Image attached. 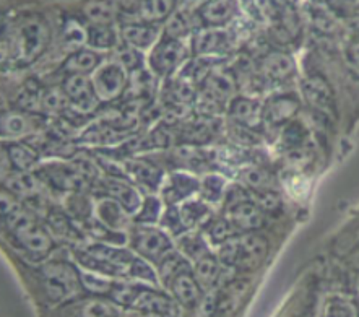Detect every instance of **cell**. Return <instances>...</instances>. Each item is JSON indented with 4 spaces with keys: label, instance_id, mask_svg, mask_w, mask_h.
<instances>
[{
    "label": "cell",
    "instance_id": "cell-33",
    "mask_svg": "<svg viewBox=\"0 0 359 317\" xmlns=\"http://www.w3.org/2000/svg\"><path fill=\"white\" fill-rule=\"evenodd\" d=\"M60 38H62L65 48L74 53V50L80 49L85 43H88V28H85L83 25L80 23V20L69 17L64 20Z\"/></svg>",
    "mask_w": 359,
    "mask_h": 317
},
{
    "label": "cell",
    "instance_id": "cell-7",
    "mask_svg": "<svg viewBox=\"0 0 359 317\" xmlns=\"http://www.w3.org/2000/svg\"><path fill=\"white\" fill-rule=\"evenodd\" d=\"M187 58V49L181 39L163 36V39L151 50L150 69L156 76H169L181 67Z\"/></svg>",
    "mask_w": 359,
    "mask_h": 317
},
{
    "label": "cell",
    "instance_id": "cell-59",
    "mask_svg": "<svg viewBox=\"0 0 359 317\" xmlns=\"http://www.w3.org/2000/svg\"><path fill=\"white\" fill-rule=\"evenodd\" d=\"M343 2H350V4H356L359 0H343Z\"/></svg>",
    "mask_w": 359,
    "mask_h": 317
},
{
    "label": "cell",
    "instance_id": "cell-49",
    "mask_svg": "<svg viewBox=\"0 0 359 317\" xmlns=\"http://www.w3.org/2000/svg\"><path fill=\"white\" fill-rule=\"evenodd\" d=\"M160 222L163 224V228L166 229L169 234H172V236H181V234H187L189 231V228L186 227V223H184V220L181 217V210H179V207H176V203L168 207V210L164 212Z\"/></svg>",
    "mask_w": 359,
    "mask_h": 317
},
{
    "label": "cell",
    "instance_id": "cell-41",
    "mask_svg": "<svg viewBox=\"0 0 359 317\" xmlns=\"http://www.w3.org/2000/svg\"><path fill=\"white\" fill-rule=\"evenodd\" d=\"M43 95H44V88H41L34 80H32L23 86L22 91H20L17 103L23 111L27 112L43 111Z\"/></svg>",
    "mask_w": 359,
    "mask_h": 317
},
{
    "label": "cell",
    "instance_id": "cell-25",
    "mask_svg": "<svg viewBox=\"0 0 359 317\" xmlns=\"http://www.w3.org/2000/svg\"><path fill=\"white\" fill-rule=\"evenodd\" d=\"M93 213L102 224H106L111 229H116V231H121V229L126 228L127 215H129L119 202L109 196L98 198Z\"/></svg>",
    "mask_w": 359,
    "mask_h": 317
},
{
    "label": "cell",
    "instance_id": "cell-32",
    "mask_svg": "<svg viewBox=\"0 0 359 317\" xmlns=\"http://www.w3.org/2000/svg\"><path fill=\"white\" fill-rule=\"evenodd\" d=\"M116 15V2L112 0H90L83 5V17L90 25H112Z\"/></svg>",
    "mask_w": 359,
    "mask_h": 317
},
{
    "label": "cell",
    "instance_id": "cell-44",
    "mask_svg": "<svg viewBox=\"0 0 359 317\" xmlns=\"http://www.w3.org/2000/svg\"><path fill=\"white\" fill-rule=\"evenodd\" d=\"M67 213L70 215L74 220H79V222L85 223L91 218V203L88 198L83 196V192H70L69 198H67Z\"/></svg>",
    "mask_w": 359,
    "mask_h": 317
},
{
    "label": "cell",
    "instance_id": "cell-23",
    "mask_svg": "<svg viewBox=\"0 0 359 317\" xmlns=\"http://www.w3.org/2000/svg\"><path fill=\"white\" fill-rule=\"evenodd\" d=\"M126 176L132 182H137L148 191L155 192L163 184V171L158 166H153L143 160H129L124 165Z\"/></svg>",
    "mask_w": 359,
    "mask_h": 317
},
{
    "label": "cell",
    "instance_id": "cell-2",
    "mask_svg": "<svg viewBox=\"0 0 359 317\" xmlns=\"http://www.w3.org/2000/svg\"><path fill=\"white\" fill-rule=\"evenodd\" d=\"M2 220L18 248H22L32 259H44L54 249L53 234L36 223L23 207H18Z\"/></svg>",
    "mask_w": 359,
    "mask_h": 317
},
{
    "label": "cell",
    "instance_id": "cell-54",
    "mask_svg": "<svg viewBox=\"0 0 359 317\" xmlns=\"http://www.w3.org/2000/svg\"><path fill=\"white\" fill-rule=\"evenodd\" d=\"M327 316H356V306L345 298L335 296L330 298L325 304Z\"/></svg>",
    "mask_w": 359,
    "mask_h": 317
},
{
    "label": "cell",
    "instance_id": "cell-42",
    "mask_svg": "<svg viewBox=\"0 0 359 317\" xmlns=\"http://www.w3.org/2000/svg\"><path fill=\"white\" fill-rule=\"evenodd\" d=\"M145 286L138 283H114L107 298H109L112 303L121 306V308H132L133 303H135L138 298V295H140V291L145 288Z\"/></svg>",
    "mask_w": 359,
    "mask_h": 317
},
{
    "label": "cell",
    "instance_id": "cell-30",
    "mask_svg": "<svg viewBox=\"0 0 359 317\" xmlns=\"http://www.w3.org/2000/svg\"><path fill=\"white\" fill-rule=\"evenodd\" d=\"M5 189L17 197H33L39 192V179L29 171H15L4 179Z\"/></svg>",
    "mask_w": 359,
    "mask_h": 317
},
{
    "label": "cell",
    "instance_id": "cell-28",
    "mask_svg": "<svg viewBox=\"0 0 359 317\" xmlns=\"http://www.w3.org/2000/svg\"><path fill=\"white\" fill-rule=\"evenodd\" d=\"M200 88H202L203 95H207L208 98H212L213 101L222 104L224 101L229 100V96L234 90V83L228 75L213 69L212 74H210L207 79H205L203 83L200 85Z\"/></svg>",
    "mask_w": 359,
    "mask_h": 317
},
{
    "label": "cell",
    "instance_id": "cell-13",
    "mask_svg": "<svg viewBox=\"0 0 359 317\" xmlns=\"http://www.w3.org/2000/svg\"><path fill=\"white\" fill-rule=\"evenodd\" d=\"M228 112L236 124L254 132L260 130L265 124L264 104L259 103L257 100L239 96V98H234L231 101Z\"/></svg>",
    "mask_w": 359,
    "mask_h": 317
},
{
    "label": "cell",
    "instance_id": "cell-14",
    "mask_svg": "<svg viewBox=\"0 0 359 317\" xmlns=\"http://www.w3.org/2000/svg\"><path fill=\"white\" fill-rule=\"evenodd\" d=\"M299 111V100L294 95H275L264 104L265 124L280 127L288 122Z\"/></svg>",
    "mask_w": 359,
    "mask_h": 317
},
{
    "label": "cell",
    "instance_id": "cell-45",
    "mask_svg": "<svg viewBox=\"0 0 359 317\" xmlns=\"http://www.w3.org/2000/svg\"><path fill=\"white\" fill-rule=\"evenodd\" d=\"M161 207L163 203L155 196H147L143 198L140 210L135 213V222L140 224H153L161 220Z\"/></svg>",
    "mask_w": 359,
    "mask_h": 317
},
{
    "label": "cell",
    "instance_id": "cell-15",
    "mask_svg": "<svg viewBox=\"0 0 359 317\" xmlns=\"http://www.w3.org/2000/svg\"><path fill=\"white\" fill-rule=\"evenodd\" d=\"M198 20L207 27H219L229 25L238 15V4L236 0H207L200 5Z\"/></svg>",
    "mask_w": 359,
    "mask_h": 317
},
{
    "label": "cell",
    "instance_id": "cell-16",
    "mask_svg": "<svg viewBox=\"0 0 359 317\" xmlns=\"http://www.w3.org/2000/svg\"><path fill=\"white\" fill-rule=\"evenodd\" d=\"M156 88V76L153 72L138 69L130 72L129 81H127V88L124 91V100L127 103L138 104L147 103L151 100L153 93Z\"/></svg>",
    "mask_w": 359,
    "mask_h": 317
},
{
    "label": "cell",
    "instance_id": "cell-29",
    "mask_svg": "<svg viewBox=\"0 0 359 317\" xmlns=\"http://www.w3.org/2000/svg\"><path fill=\"white\" fill-rule=\"evenodd\" d=\"M192 274L203 291H210L219 278V262L212 254H205L196 260Z\"/></svg>",
    "mask_w": 359,
    "mask_h": 317
},
{
    "label": "cell",
    "instance_id": "cell-34",
    "mask_svg": "<svg viewBox=\"0 0 359 317\" xmlns=\"http://www.w3.org/2000/svg\"><path fill=\"white\" fill-rule=\"evenodd\" d=\"M80 278L83 288L95 296H109L112 286L116 283L109 278V275L95 272V270L85 267L80 269Z\"/></svg>",
    "mask_w": 359,
    "mask_h": 317
},
{
    "label": "cell",
    "instance_id": "cell-55",
    "mask_svg": "<svg viewBox=\"0 0 359 317\" xmlns=\"http://www.w3.org/2000/svg\"><path fill=\"white\" fill-rule=\"evenodd\" d=\"M182 248L186 250L187 257H191L194 260H197L202 257V255L208 254V249L205 246V243L202 241L200 236H186L182 239Z\"/></svg>",
    "mask_w": 359,
    "mask_h": 317
},
{
    "label": "cell",
    "instance_id": "cell-8",
    "mask_svg": "<svg viewBox=\"0 0 359 317\" xmlns=\"http://www.w3.org/2000/svg\"><path fill=\"white\" fill-rule=\"evenodd\" d=\"M62 90L70 100V104L83 114L93 112L100 103L93 81L86 75H67L62 81Z\"/></svg>",
    "mask_w": 359,
    "mask_h": 317
},
{
    "label": "cell",
    "instance_id": "cell-24",
    "mask_svg": "<svg viewBox=\"0 0 359 317\" xmlns=\"http://www.w3.org/2000/svg\"><path fill=\"white\" fill-rule=\"evenodd\" d=\"M260 69L262 75H264L266 80L285 81L294 75L296 65L294 60L291 59V55L273 50V53L264 55V59H262L260 62Z\"/></svg>",
    "mask_w": 359,
    "mask_h": 317
},
{
    "label": "cell",
    "instance_id": "cell-26",
    "mask_svg": "<svg viewBox=\"0 0 359 317\" xmlns=\"http://www.w3.org/2000/svg\"><path fill=\"white\" fill-rule=\"evenodd\" d=\"M4 150L15 171H32L39 163L41 153L29 143H5Z\"/></svg>",
    "mask_w": 359,
    "mask_h": 317
},
{
    "label": "cell",
    "instance_id": "cell-56",
    "mask_svg": "<svg viewBox=\"0 0 359 317\" xmlns=\"http://www.w3.org/2000/svg\"><path fill=\"white\" fill-rule=\"evenodd\" d=\"M257 203L264 212H275L281 207V201L278 192H275L273 189H266V191L257 192Z\"/></svg>",
    "mask_w": 359,
    "mask_h": 317
},
{
    "label": "cell",
    "instance_id": "cell-4",
    "mask_svg": "<svg viewBox=\"0 0 359 317\" xmlns=\"http://www.w3.org/2000/svg\"><path fill=\"white\" fill-rule=\"evenodd\" d=\"M41 278H43L46 296L55 304L79 298L85 290L80 278V270L65 260L46 264L41 269Z\"/></svg>",
    "mask_w": 359,
    "mask_h": 317
},
{
    "label": "cell",
    "instance_id": "cell-48",
    "mask_svg": "<svg viewBox=\"0 0 359 317\" xmlns=\"http://www.w3.org/2000/svg\"><path fill=\"white\" fill-rule=\"evenodd\" d=\"M181 210V217L184 220V223H186V227L191 229L196 227L198 222H202L205 217H208V207L205 205L203 202H198V201H184L182 207L179 208Z\"/></svg>",
    "mask_w": 359,
    "mask_h": 317
},
{
    "label": "cell",
    "instance_id": "cell-31",
    "mask_svg": "<svg viewBox=\"0 0 359 317\" xmlns=\"http://www.w3.org/2000/svg\"><path fill=\"white\" fill-rule=\"evenodd\" d=\"M176 0H142L140 20L147 23L158 25L171 17L176 12Z\"/></svg>",
    "mask_w": 359,
    "mask_h": 317
},
{
    "label": "cell",
    "instance_id": "cell-21",
    "mask_svg": "<svg viewBox=\"0 0 359 317\" xmlns=\"http://www.w3.org/2000/svg\"><path fill=\"white\" fill-rule=\"evenodd\" d=\"M160 34L158 25L147 22H130L124 23L121 28V36L124 44H129L138 50L150 49Z\"/></svg>",
    "mask_w": 359,
    "mask_h": 317
},
{
    "label": "cell",
    "instance_id": "cell-20",
    "mask_svg": "<svg viewBox=\"0 0 359 317\" xmlns=\"http://www.w3.org/2000/svg\"><path fill=\"white\" fill-rule=\"evenodd\" d=\"M241 236V262L239 269H257L269 254V243L264 236L254 231L239 234Z\"/></svg>",
    "mask_w": 359,
    "mask_h": 317
},
{
    "label": "cell",
    "instance_id": "cell-58",
    "mask_svg": "<svg viewBox=\"0 0 359 317\" xmlns=\"http://www.w3.org/2000/svg\"><path fill=\"white\" fill-rule=\"evenodd\" d=\"M346 58L359 70V38L353 39L346 48Z\"/></svg>",
    "mask_w": 359,
    "mask_h": 317
},
{
    "label": "cell",
    "instance_id": "cell-17",
    "mask_svg": "<svg viewBox=\"0 0 359 317\" xmlns=\"http://www.w3.org/2000/svg\"><path fill=\"white\" fill-rule=\"evenodd\" d=\"M301 90L304 100L316 111H330L333 107V91L325 79L319 75L306 76L301 81Z\"/></svg>",
    "mask_w": 359,
    "mask_h": 317
},
{
    "label": "cell",
    "instance_id": "cell-35",
    "mask_svg": "<svg viewBox=\"0 0 359 317\" xmlns=\"http://www.w3.org/2000/svg\"><path fill=\"white\" fill-rule=\"evenodd\" d=\"M158 267H160L161 282L168 286L171 285L172 280L179 277V275H182L186 272H192L191 264L187 262L184 255L177 254V252L169 254L168 257L164 259L160 265H158Z\"/></svg>",
    "mask_w": 359,
    "mask_h": 317
},
{
    "label": "cell",
    "instance_id": "cell-1",
    "mask_svg": "<svg viewBox=\"0 0 359 317\" xmlns=\"http://www.w3.org/2000/svg\"><path fill=\"white\" fill-rule=\"evenodd\" d=\"M2 53L13 67H28L50 43V28L41 17H27L10 32H2Z\"/></svg>",
    "mask_w": 359,
    "mask_h": 317
},
{
    "label": "cell",
    "instance_id": "cell-43",
    "mask_svg": "<svg viewBox=\"0 0 359 317\" xmlns=\"http://www.w3.org/2000/svg\"><path fill=\"white\" fill-rule=\"evenodd\" d=\"M127 275H129L130 278L137 280L138 283H145L147 286H153V288H156L161 280L156 275L155 270H153L151 265L147 262V259L143 257H133L129 267V274Z\"/></svg>",
    "mask_w": 359,
    "mask_h": 317
},
{
    "label": "cell",
    "instance_id": "cell-57",
    "mask_svg": "<svg viewBox=\"0 0 359 317\" xmlns=\"http://www.w3.org/2000/svg\"><path fill=\"white\" fill-rule=\"evenodd\" d=\"M0 198H2V218H5L7 215H10L13 210H17L20 207L18 197L15 196L13 192H10L8 189H2V196H0Z\"/></svg>",
    "mask_w": 359,
    "mask_h": 317
},
{
    "label": "cell",
    "instance_id": "cell-11",
    "mask_svg": "<svg viewBox=\"0 0 359 317\" xmlns=\"http://www.w3.org/2000/svg\"><path fill=\"white\" fill-rule=\"evenodd\" d=\"M41 177L46 179L50 186L65 192H80L88 179L79 170L75 163L72 165H48L39 171Z\"/></svg>",
    "mask_w": 359,
    "mask_h": 317
},
{
    "label": "cell",
    "instance_id": "cell-18",
    "mask_svg": "<svg viewBox=\"0 0 359 317\" xmlns=\"http://www.w3.org/2000/svg\"><path fill=\"white\" fill-rule=\"evenodd\" d=\"M106 196H109L121 203L122 207L126 208V212L129 215H135L138 210H140L143 198L140 197V192L133 187V184H130L126 179H117V177H107L104 182Z\"/></svg>",
    "mask_w": 359,
    "mask_h": 317
},
{
    "label": "cell",
    "instance_id": "cell-19",
    "mask_svg": "<svg viewBox=\"0 0 359 317\" xmlns=\"http://www.w3.org/2000/svg\"><path fill=\"white\" fill-rule=\"evenodd\" d=\"M200 186L202 182L187 173H172L169 181L164 184L163 197L169 205H174V203L191 198L194 194L200 191Z\"/></svg>",
    "mask_w": 359,
    "mask_h": 317
},
{
    "label": "cell",
    "instance_id": "cell-22",
    "mask_svg": "<svg viewBox=\"0 0 359 317\" xmlns=\"http://www.w3.org/2000/svg\"><path fill=\"white\" fill-rule=\"evenodd\" d=\"M174 299L177 301L182 308L186 309H196L197 306L202 303V286L194 277L192 272H186L179 275L172 280V283L169 285Z\"/></svg>",
    "mask_w": 359,
    "mask_h": 317
},
{
    "label": "cell",
    "instance_id": "cell-5",
    "mask_svg": "<svg viewBox=\"0 0 359 317\" xmlns=\"http://www.w3.org/2000/svg\"><path fill=\"white\" fill-rule=\"evenodd\" d=\"M132 248L140 257L160 265L169 254L174 252V244L166 231L140 224L132 234Z\"/></svg>",
    "mask_w": 359,
    "mask_h": 317
},
{
    "label": "cell",
    "instance_id": "cell-27",
    "mask_svg": "<svg viewBox=\"0 0 359 317\" xmlns=\"http://www.w3.org/2000/svg\"><path fill=\"white\" fill-rule=\"evenodd\" d=\"M101 58L95 50L76 49L65 59L62 70L67 75H88L100 67Z\"/></svg>",
    "mask_w": 359,
    "mask_h": 317
},
{
    "label": "cell",
    "instance_id": "cell-38",
    "mask_svg": "<svg viewBox=\"0 0 359 317\" xmlns=\"http://www.w3.org/2000/svg\"><path fill=\"white\" fill-rule=\"evenodd\" d=\"M194 20L186 10H177L171 17L166 20V28H164V36L174 39H182L192 33Z\"/></svg>",
    "mask_w": 359,
    "mask_h": 317
},
{
    "label": "cell",
    "instance_id": "cell-47",
    "mask_svg": "<svg viewBox=\"0 0 359 317\" xmlns=\"http://www.w3.org/2000/svg\"><path fill=\"white\" fill-rule=\"evenodd\" d=\"M207 234L210 238V243L215 244V246H219V244H223L226 239H229L233 234H236V229L233 224L229 223V220L224 217V218L215 220V222L210 220L207 227Z\"/></svg>",
    "mask_w": 359,
    "mask_h": 317
},
{
    "label": "cell",
    "instance_id": "cell-46",
    "mask_svg": "<svg viewBox=\"0 0 359 317\" xmlns=\"http://www.w3.org/2000/svg\"><path fill=\"white\" fill-rule=\"evenodd\" d=\"M70 100L67 98L65 91L60 88H53V90H44L43 95V111L44 112H57V114H62V112L70 107Z\"/></svg>",
    "mask_w": 359,
    "mask_h": 317
},
{
    "label": "cell",
    "instance_id": "cell-40",
    "mask_svg": "<svg viewBox=\"0 0 359 317\" xmlns=\"http://www.w3.org/2000/svg\"><path fill=\"white\" fill-rule=\"evenodd\" d=\"M29 124L27 114L17 111H7L2 114V135L7 137V139H12V137H20L25 135L29 130Z\"/></svg>",
    "mask_w": 359,
    "mask_h": 317
},
{
    "label": "cell",
    "instance_id": "cell-9",
    "mask_svg": "<svg viewBox=\"0 0 359 317\" xmlns=\"http://www.w3.org/2000/svg\"><path fill=\"white\" fill-rule=\"evenodd\" d=\"M229 223L233 224L236 231L250 233L257 231L264 227V210L252 198H244L226 207V215Z\"/></svg>",
    "mask_w": 359,
    "mask_h": 317
},
{
    "label": "cell",
    "instance_id": "cell-51",
    "mask_svg": "<svg viewBox=\"0 0 359 317\" xmlns=\"http://www.w3.org/2000/svg\"><path fill=\"white\" fill-rule=\"evenodd\" d=\"M117 62L124 65L127 72H133L143 67V58L140 50L132 48L129 44H126L124 48L117 50Z\"/></svg>",
    "mask_w": 359,
    "mask_h": 317
},
{
    "label": "cell",
    "instance_id": "cell-10",
    "mask_svg": "<svg viewBox=\"0 0 359 317\" xmlns=\"http://www.w3.org/2000/svg\"><path fill=\"white\" fill-rule=\"evenodd\" d=\"M231 48V36L219 27L200 25L192 36V50L197 55H217Z\"/></svg>",
    "mask_w": 359,
    "mask_h": 317
},
{
    "label": "cell",
    "instance_id": "cell-37",
    "mask_svg": "<svg viewBox=\"0 0 359 317\" xmlns=\"http://www.w3.org/2000/svg\"><path fill=\"white\" fill-rule=\"evenodd\" d=\"M86 44L93 49H112L117 44L116 28L112 25H91Z\"/></svg>",
    "mask_w": 359,
    "mask_h": 317
},
{
    "label": "cell",
    "instance_id": "cell-39",
    "mask_svg": "<svg viewBox=\"0 0 359 317\" xmlns=\"http://www.w3.org/2000/svg\"><path fill=\"white\" fill-rule=\"evenodd\" d=\"M238 176L241 181H243L244 186L252 189L254 192H262V191H266V189H271V176L269 171L264 170V168H259V166L241 168Z\"/></svg>",
    "mask_w": 359,
    "mask_h": 317
},
{
    "label": "cell",
    "instance_id": "cell-50",
    "mask_svg": "<svg viewBox=\"0 0 359 317\" xmlns=\"http://www.w3.org/2000/svg\"><path fill=\"white\" fill-rule=\"evenodd\" d=\"M224 181H226V179L219 175L205 176L202 186H200L203 198H207L210 202H218L219 198L224 197V186H226Z\"/></svg>",
    "mask_w": 359,
    "mask_h": 317
},
{
    "label": "cell",
    "instance_id": "cell-53",
    "mask_svg": "<svg viewBox=\"0 0 359 317\" xmlns=\"http://www.w3.org/2000/svg\"><path fill=\"white\" fill-rule=\"evenodd\" d=\"M121 306H117L116 303H106V301L101 299H95L90 301L88 304L85 306L83 309V316H119L121 314Z\"/></svg>",
    "mask_w": 359,
    "mask_h": 317
},
{
    "label": "cell",
    "instance_id": "cell-12",
    "mask_svg": "<svg viewBox=\"0 0 359 317\" xmlns=\"http://www.w3.org/2000/svg\"><path fill=\"white\" fill-rule=\"evenodd\" d=\"M179 304L176 299L156 291L153 286H145L138 295L132 309L140 311L147 316H179Z\"/></svg>",
    "mask_w": 359,
    "mask_h": 317
},
{
    "label": "cell",
    "instance_id": "cell-36",
    "mask_svg": "<svg viewBox=\"0 0 359 317\" xmlns=\"http://www.w3.org/2000/svg\"><path fill=\"white\" fill-rule=\"evenodd\" d=\"M72 220L74 218H72L70 215L67 217L62 212H50L48 217L50 233H53L55 238L62 239V241H74L75 238H79V231H76Z\"/></svg>",
    "mask_w": 359,
    "mask_h": 317
},
{
    "label": "cell",
    "instance_id": "cell-6",
    "mask_svg": "<svg viewBox=\"0 0 359 317\" xmlns=\"http://www.w3.org/2000/svg\"><path fill=\"white\" fill-rule=\"evenodd\" d=\"M91 81H93L95 91L100 101L111 103V101H116L124 95L129 76H127L124 65L119 62H111L100 65L95 70V75L91 76Z\"/></svg>",
    "mask_w": 359,
    "mask_h": 317
},
{
    "label": "cell",
    "instance_id": "cell-52",
    "mask_svg": "<svg viewBox=\"0 0 359 317\" xmlns=\"http://www.w3.org/2000/svg\"><path fill=\"white\" fill-rule=\"evenodd\" d=\"M306 140V130L304 127L299 124H291L285 129L283 135H281V142L283 145L288 148V150H297V148H302Z\"/></svg>",
    "mask_w": 359,
    "mask_h": 317
},
{
    "label": "cell",
    "instance_id": "cell-3",
    "mask_svg": "<svg viewBox=\"0 0 359 317\" xmlns=\"http://www.w3.org/2000/svg\"><path fill=\"white\" fill-rule=\"evenodd\" d=\"M75 255L81 267L109 275V277L129 274L130 262L135 257L130 250L114 248L104 243L83 244L75 250Z\"/></svg>",
    "mask_w": 359,
    "mask_h": 317
}]
</instances>
